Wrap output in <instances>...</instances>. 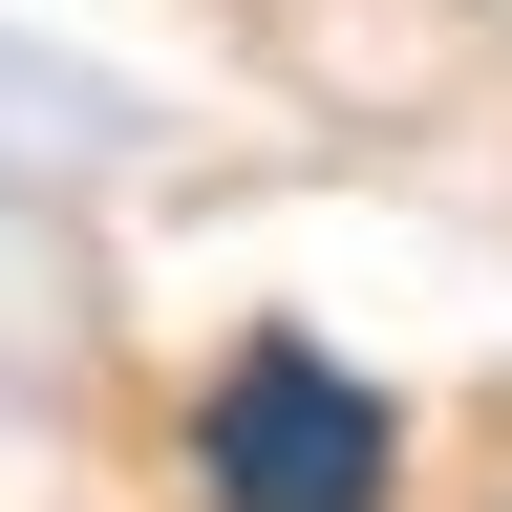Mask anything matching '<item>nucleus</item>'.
I'll return each mask as SVG.
<instances>
[{
  "mask_svg": "<svg viewBox=\"0 0 512 512\" xmlns=\"http://www.w3.org/2000/svg\"><path fill=\"white\" fill-rule=\"evenodd\" d=\"M192 491L214 512H384L406 491V406L320 342H235L192 384Z\"/></svg>",
  "mask_w": 512,
  "mask_h": 512,
  "instance_id": "obj_1",
  "label": "nucleus"
}]
</instances>
